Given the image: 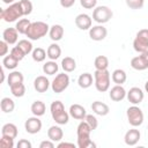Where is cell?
I'll list each match as a JSON object with an SVG mask.
<instances>
[{"label": "cell", "mask_w": 148, "mask_h": 148, "mask_svg": "<svg viewBox=\"0 0 148 148\" xmlns=\"http://www.w3.org/2000/svg\"><path fill=\"white\" fill-rule=\"evenodd\" d=\"M90 126L87 124L86 120H81V123L77 125L76 128V135H77V142L76 146L79 148H89V147H96V145L90 139L91 133Z\"/></svg>", "instance_id": "1"}, {"label": "cell", "mask_w": 148, "mask_h": 148, "mask_svg": "<svg viewBox=\"0 0 148 148\" xmlns=\"http://www.w3.org/2000/svg\"><path fill=\"white\" fill-rule=\"evenodd\" d=\"M50 112H51L52 119L58 125H66L69 120V112L65 110V106L60 101H53L51 103Z\"/></svg>", "instance_id": "2"}, {"label": "cell", "mask_w": 148, "mask_h": 148, "mask_svg": "<svg viewBox=\"0 0 148 148\" xmlns=\"http://www.w3.org/2000/svg\"><path fill=\"white\" fill-rule=\"evenodd\" d=\"M22 16H24V14H23V9H22L20 1L9 5L7 8L1 9V12H0V17L5 22H8V23L15 22L17 18H20Z\"/></svg>", "instance_id": "3"}, {"label": "cell", "mask_w": 148, "mask_h": 148, "mask_svg": "<svg viewBox=\"0 0 148 148\" xmlns=\"http://www.w3.org/2000/svg\"><path fill=\"white\" fill-rule=\"evenodd\" d=\"M49 30H50V27L47 23L42 21H36V22H31L25 36L31 40H37L44 37L46 34H49Z\"/></svg>", "instance_id": "4"}, {"label": "cell", "mask_w": 148, "mask_h": 148, "mask_svg": "<svg viewBox=\"0 0 148 148\" xmlns=\"http://www.w3.org/2000/svg\"><path fill=\"white\" fill-rule=\"evenodd\" d=\"M94 83H95L96 90H98L99 92L108 91L110 88V83H111L110 72L108 69H103V71L96 69L94 73Z\"/></svg>", "instance_id": "5"}, {"label": "cell", "mask_w": 148, "mask_h": 148, "mask_svg": "<svg viewBox=\"0 0 148 148\" xmlns=\"http://www.w3.org/2000/svg\"><path fill=\"white\" fill-rule=\"evenodd\" d=\"M113 16V12L108 6H96L92 10V20L98 24L109 22Z\"/></svg>", "instance_id": "6"}, {"label": "cell", "mask_w": 148, "mask_h": 148, "mask_svg": "<svg viewBox=\"0 0 148 148\" xmlns=\"http://www.w3.org/2000/svg\"><path fill=\"white\" fill-rule=\"evenodd\" d=\"M126 116H127V120L130 123L131 126L133 127H138L141 126L145 119L143 112L142 110L138 106V105H132L126 110Z\"/></svg>", "instance_id": "7"}, {"label": "cell", "mask_w": 148, "mask_h": 148, "mask_svg": "<svg viewBox=\"0 0 148 148\" xmlns=\"http://www.w3.org/2000/svg\"><path fill=\"white\" fill-rule=\"evenodd\" d=\"M133 49L139 53L148 50V29H141L136 32L133 40Z\"/></svg>", "instance_id": "8"}, {"label": "cell", "mask_w": 148, "mask_h": 148, "mask_svg": "<svg viewBox=\"0 0 148 148\" xmlns=\"http://www.w3.org/2000/svg\"><path fill=\"white\" fill-rule=\"evenodd\" d=\"M68 86H69V76L68 74H65V73H59L51 83L52 91L56 94L62 92L68 88Z\"/></svg>", "instance_id": "9"}, {"label": "cell", "mask_w": 148, "mask_h": 148, "mask_svg": "<svg viewBox=\"0 0 148 148\" xmlns=\"http://www.w3.org/2000/svg\"><path fill=\"white\" fill-rule=\"evenodd\" d=\"M24 128H25L27 133H29V134H36V133L40 132V130H42V120L37 116L30 117V118H28L25 120Z\"/></svg>", "instance_id": "10"}, {"label": "cell", "mask_w": 148, "mask_h": 148, "mask_svg": "<svg viewBox=\"0 0 148 148\" xmlns=\"http://www.w3.org/2000/svg\"><path fill=\"white\" fill-rule=\"evenodd\" d=\"M126 97H127V99H128V102H130L131 104L138 105V104H140V103L143 101L145 94H143L142 89H140L139 87H132V88L127 91Z\"/></svg>", "instance_id": "11"}, {"label": "cell", "mask_w": 148, "mask_h": 148, "mask_svg": "<svg viewBox=\"0 0 148 148\" xmlns=\"http://www.w3.org/2000/svg\"><path fill=\"white\" fill-rule=\"evenodd\" d=\"M106 35H108V30L103 24H97L89 29V37L95 42L103 40L106 37Z\"/></svg>", "instance_id": "12"}, {"label": "cell", "mask_w": 148, "mask_h": 148, "mask_svg": "<svg viewBox=\"0 0 148 148\" xmlns=\"http://www.w3.org/2000/svg\"><path fill=\"white\" fill-rule=\"evenodd\" d=\"M91 24H92V18L88 14L82 13L75 17V25L80 30H89L91 28Z\"/></svg>", "instance_id": "13"}, {"label": "cell", "mask_w": 148, "mask_h": 148, "mask_svg": "<svg viewBox=\"0 0 148 148\" xmlns=\"http://www.w3.org/2000/svg\"><path fill=\"white\" fill-rule=\"evenodd\" d=\"M141 138V133L139 130H136L135 127L128 130L126 133H125V136H124V141L127 146H135L139 140Z\"/></svg>", "instance_id": "14"}, {"label": "cell", "mask_w": 148, "mask_h": 148, "mask_svg": "<svg viewBox=\"0 0 148 148\" xmlns=\"http://www.w3.org/2000/svg\"><path fill=\"white\" fill-rule=\"evenodd\" d=\"M126 90L121 84H116L114 87H112L110 89L109 96L113 102H121L125 97H126Z\"/></svg>", "instance_id": "15"}, {"label": "cell", "mask_w": 148, "mask_h": 148, "mask_svg": "<svg viewBox=\"0 0 148 148\" xmlns=\"http://www.w3.org/2000/svg\"><path fill=\"white\" fill-rule=\"evenodd\" d=\"M68 112H69L71 117H73L74 119H77V120H84V118L87 116V111L81 104H72L69 106Z\"/></svg>", "instance_id": "16"}, {"label": "cell", "mask_w": 148, "mask_h": 148, "mask_svg": "<svg viewBox=\"0 0 148 148\" xmlns=\"http://www.w3.org/2000/svg\"><path fill=\"white\" fill-rule=\"evenodd\" d=\"M50 84L51 83H50L49 79L46 76H44V75L37 76L35 79V81H34V88L38 92H46L47 89L50 88Z\"/></svg>", "instance_id": "17"}, {"label": "cell", "mask_w": 148, "mask_h": 148, "mask_svg": "<svg viewBox=\"0 0 148 148\" xmlns=\"http://www.w3.org/2000/svg\"><path fill=\"white\" fill-rule=\"evenodd\" d=\"M2 39L5 42H7L9 45H13V44L17 43L18 31L16 30V28H6L2 31Z\"/></svg>", "instance_id": "18"}, {"label": "cell", "mask_w": 148, "mask_h": 148, "mask_svg": "<svg viewBox=\"0 0 148 148\" xmlns=\"http://www.w3.org/2000/svg\"><path fill=\"white\" fill-rule=\"evenodd\" d=\"M47 138L53 142H60L64 138V132L59 125H53L47 130Z\"/></svg>", "instance_id": "19"}, {"label": "cell", "mask_w": 148, "mask_h": 148, "mask_svg": "<svg viewBox=\"0 0 148 148\" xmlns=\"http://www.w3.org/2000/svg\"><path fill=\"white\" fill-rule=\"evenodd\" d=\"M91 110H92L96 114L102 116V117L106 116V114L110 112L109 105L105 104V103H103V102H101V101H95V102H92V104H91Z\"/></svg>", "instance_id": "20"}, {"label": "cell", "mask_w": 148, "mask_h": 148, "mask_svg": "<svg viewBox=\"0 0 148 148\" xmlns=\"http://www.w3.org/2000/svg\"><path fill=\"white\" fill-rule=\"evenodd\" d=\"M64 28L60 24H53L52 27H50L49 30V36L53 42H58L64 37Z\"/></svg>", "instance_id": "21"}, {"label": "cell", "mask_w": 148, "mask_h": 148, "mask_svg": "<svg viewBox=\"0 0 148 148\" xmlns=\"http://www.w3.org/2000/svg\"><path fill=\"white\" fill-rule=\"evenodd\" d=\"M111 80L113 81V83L116 84H123L126 82L127 80V74L124 69H120V68H117L112 72L111 74Z\"/></svg>", "instance_id": "22"}, {"label": "cell", "mask_w": 148, "mask_h": 148, "mask_svg": "<svg viewBox=\"0 0 148 148\" xmlns=\"http://www.w3.org/2000/svg\"><path fill=\"white\" fill-rule=\"evenodd\" d=\"M17 134H18L17 127L13 123H7L1 128V135H7V136H10V138L15 139L17 136Z\"/></svg>", "instance_id": "23"}, {"label": "cell", "mask_w": 148, "mask_h": 148, "mask_svg": "<svg viewBox=\"0 0 148 148\" xmlns=\"http://www.w3.org/2000/svg\"><path fill=\"white\" fill-rule=\"evenodd\" d=\"M94 82V77L90 73H82L79 79H77V84L80 88H83V89H87L89 88Z\"/></svg>", "instance_id": "24"}, {"label": "cell", "mask_w": 148, "mask_h": 148, "mask_svg": "<svg viewBox=\"0 0 148 148\" xmlns=\"http://www.w3.org/2000/svg\"><path fill=\"white\" fill-rule=\"evenodd\" d=\"M46 53H47V58L50 60H57L61 56V49L57 43H52L51 45H49Z\"/></svg>", "instance_id": "25"}, {"label": "cell", "mask_w": 148, "mask_h": 148, "mask_svg": "<svg viewBox=\"0 0 148 148\" xmlns=\"http://www.w3.org/2000/svg\"><path fill=\"white\" fill-rule=\"evenodd\" d=\"M23 74L18 71H13L8 74V77H7V82H8V86H14V84H18V83H23Z\"/></svg>", "instance_id": "26"}, {"label": "cell", "mask_w": 148, "mask_h": 148, "mask_svg": "<svg viewBox=\"0 0 148 148\" xmlns=\"http://www.w3.org/2000/svg\"><path fill=\"white\" fill-rule=\"evenodd\" d=\"M30 110L32 112L34 116H37V117H42L45 111H46V105L44 104V102L42 101H35L31 106H30Z\"/></svg>", "instance_id": "27"}, {"label": "cell", "mask_w": 148, "mask_h": 148, "mask_svg": "<svg viewBox=\"0 0 148 148\" xmlns=\"http://www.w3.org/2000/svg\"><path fill=\"white\" fill-rule=\"evenodd\" d=\"M0 108H1V111L5 112V113H10L14 111L15 109V103L12 98L9 97H3L0 102Z\"/></svg>", "instance_id": "28"}, {"label": "cell", "mask_w": 148, "mask_h": 148, "mask_svg": "<svg viewBox=\"0 0 148 148\" xmlns=\"http://www.w3.org/2000/svg\"><path fill=\"white\" fill-rule=\"evenodd\" d=\"M61 68L66 73H71L76 68V61L72 57H65L61 60Z\"/></svg>", "instance_id": "29"}, {"label": "cell", "mask_w": 148, "mask_h": 148, "mask_svg": "<svg viewBox=\"0 0 148 148\" xmlns=\"http://www.w3.org/2000/svg\"><path fill=\"white\" fill-rule=\"evenodd\" d=\"M17 65H18V60H16L10 53L8 56H5L2 59V66L6 69H9V71L15 69L17 67Z\"/></svg>", "instance_id": "30"}, {"label": "cell", "mask_w": 148, "mask_h": 148, "mask_svg": "<svg viewBox=\"0 0 148 148\" xmlns=\"http://www.w3.org/2000/svg\"><path fill=\"white\" fill-rule=\"evenodd\" d=\"M59 69V66L58 64L56 62V60H50V61H46L44 65H43V72L47 75H54Z\"/></svg>", "instance_id": "31"}, {"label": "cell", "mask_w": 148, "mask_h": 148, "mask_svg": "<svg viewBox=\"0 0 148 148\" xmlns=\"http://www.w3.org/2000/svg\"><path fill=\"white\" fill-rule=\"evenodd\" d=\"M94 66L96 69L103 71V69H108L109 67V59L105 56H97L94 60Z\"/></svg>", "instance_id": "32"}, {"label": "cell", "mask_w": 148, "mask_h": 148, "mask_svg": "<svg viewBox=\"0 0 148 148\" xmlns=\"http://www.w3.org/2000/svg\"><path fill=\"white\" fill-rule=\"evenodd\" d=\"M31 57H32L34 61H36V62H42V61H44L45 58L47 57V53H46V51H45L44 49H42V47H36V49L32 50Z\"/></svg>", "instance_id": "33"}, {"label": "cell", "mask_w": 148, "mask_h": 148, "mask_svg": "<svg viewBox=\"0 0 148 148\" xmlns=\"http://www.w3.org/2000/svg\"><path fill=\"white\" fill-rule=\"evenodd\" d=\"M131 66L133 69L135 71H145L148 68V66L146 65V62L143 61V59L140 57V56H136L134 58H132L131 60Z\"/></svg>", "instance_id": "34"}, {"label": "cell", "mask_w": 148, "mask_h": 148, "mask_svg": "<svg viewBox=\"0 0 148 148\" xmlns=\"http://www.w3.org/2000/svg\"><path fill=\"white\" fill-rule=\"evenodd\" d=\"M30 24H31V22H30L28 18H21V20H18V21L16 22L15 28H16V30L18 31V34L25 35L27 31H28V28L30 27Z\"/></svg>", "instance_id": "35"}, {"label": "cell", "mask_w": 148, "mask_h": 148, "mask_svg": "<svg viewBox=\"0 0 148 148\" xmlns=\"http://www.w3.org/2000/svg\"><path fill=\"white\" fill-rule=\"evenodd\" d=\"M9 89H10V92L13 94V96H15V97H23L25 94V86L23 83L10 86Z\"/></svg>", "instance_id": "36"}, {"label": "cell", "mask_w": 148, "mask_h": 148, "mask_svg": "<svg viewBox=\"0 0 148 148\" xmlns=\"http://www.w3.org/2000/svg\"><path fill=\"white\" fill-rule=\"evenodd\" d=\"M16 45H17V46L25 53V56L29 54V53H31L32 50H34V47H32V43H31L30 40H28V39H21V40H18V43H17Z\"/></svg>", "instance_id": "37"}, {"label": "cell", "mask_w": 148, "mask_h": 148, "mask_svg": "<svg viewBox=\"0 0 148 148\" xmlns=\"http://www.w3.org/2000/svg\"><path fill=\"white\" fill-rule=\"evenodd\" d=\"M0 146L2 148H13L14 147V139L10 136H7V135H1Z\"/></svg>", "instance_id": "38"}, {"label": "cell", "mask_w": 148, "mask_h": 148, "mask_svg": "<svg viewBox=\"0 0 148 148\" xmlns=\"http://www.w3.org/2000/svg\"><path fill=\"white\" fill-rule=\"evenodd\" d=\"M20 3L22 6V9H23V14L24 15H30L32 9H34V6H32V2L30 0H20Z\"/></svg>", "instance_id": "39"}, {"label": "cell", "mask_w": 148, "mask_h": 148, "mask_svg": "<svg viewBox=\"0 0 148 148\" xmlns=\"http://www.w3.org/2000/svg\"><path fill=\"white\" fill-rule=\"evenodd\" d=\"M10 54H12L16 60H18V61H21V60L25 57V53H24V52H23V51L17 46V45H16V46H14V47L10 50Z\"/></svg>", "instance_id": "40"}, {"label": "cell", "mask_w": 148, "mask_h": 148, "mask_svg": "<svg viewBox=\"0 0 148 148\" xmlns=\"http://www.w3.org/2000/svg\"><path fill=\"white\" fill-rule=\"evenodd\" d=\"M84 120L87 121V124L90 126V128H91L92 131L97 128V126H98V120H97V118H96L94 114H87L86 118H84Z\"/></svg>", "instance_id": "41"}, {"label": "cell", "mask_w": 148, "mask_h": 148, "mask_svg": "<svg viewBox=\"0 0 148 148\" xmlns=\"http://www.w3.org/2000/svg\"><path fill=\"white\" fill-rule=\"evenodd\" d=\"M126 5L131 9H140L145 5V0H126Z\"/></svg>", "instance_id": "42"}, {"label": "cell", "mask_w": 148, "mask_h": 148, "mask_svg": "<svg viewBox=\"0 0 148 148\" xmlns=\"http://www.w3.org/2000/svg\"><path fill=\"white\" fill-rule=\"evenodd\" d=\"M80 5L86 9H94L97 5V0H80Z\"/></svg>", "instance_id": "43"}, {"label": "cell", "mask_w": 148, "mask_h": 148, "mask_svg": "<svg viewBox=\"0 0 148 148\" xmlns=\"http://www.w3.org/2000/svg\"><path fill=\"white\" fill-rule=\"evenodd\" d=\"M8 43L7 42H5L3 39L0 42V56L1 57H5L6 54H7V52H8Z\"/></svg>", "instance_id": "44"}, {"label": "cell", "mask_w": 148, "mask_h": 148, "mask_svg": "<svg viewBox=\"0 0 148 148\" xmlns=\"http://www.w3.org/2000/svg\"><path fill=\"white\" fill-rule=\"evenodd\" d=\"M17 148H31V142L30 141H28V140H25V139H21L18 142H17Z\"/></svg>", "instance_id": "45"}, {"label": "cell", "mask_w": 148, "mask_h": 148, "mask_svg": "<svg viewBox=\"0 0 148 148\" xmlns=\"http://www.w3.org/2000/svg\"><path fill=\"white\" fill-rule=\"evenodd\" d=\"M39 148H54V142L52 140H44L39 143Z\"/></svg>", "instance_id": "46"}, {"label": "cell", "mask_w": 148, "mask_h": 148, "mask_svg": "<svg viewBox=\"0 0 148 148\" xmlns=\"http://www.w3.org/2000/svg\"><path fill=\"white\" fill-rule=\"evenodd\" d=\"M75 3V0H60V5L64 8H69Z\"/></svg>", "instance_id": "47"}, {"label": "cell", "mask_w": 148, "mask_h": 148, "mask_svg": "<svg viewBox=\"0 0 148 148\" xmlns=\"http://www.w3.org/2000/svg\"><path fill=\"white\" fill-rule=\"evenodd\" d=\"M62 147H69V148H75V145L72 142H59L58 143V148H62Z\"/></svg>", "instance_id": "48"}, {"label": "cell", "mask_w": 148, "mask_h": 148, "mask_svg": "<svg viewBox=\"0 0 148 148\" xmlns=\"http://www.w3.org/2000/svg\"><path fill=\"white\" fill-rule=\"evenodd\" d=\"M140 57L143 59V61L146 62V65L148 66V50L147 51H145V52H142V53H140Z\"/></svg>", "instance_id": "49"}, {"label": "cell", "mask_w": 148, "mask_h": 148, "mask_svg": "<svg viewBox=\"0 0 148 148\" xmlns=\"http://www.w3.org/2000/svg\"><path fill=\"white\" fill-rule=\"evenodd\" d=\"M3 3H6V5H12V3H14V1L15 0H1Z\"/></svg>", "instance_id": "50"}, {"label": "cell", "mask_w": 148, "mask_h": 148, "mask_svg": "<svg viewBox=\"0 0 148 148\" xmlns=\"http://www.w3.org/2000/svg\"><path fill=\"white\" fill-rule=\"evenodd\" d=\"M145 90H146V92H148V81L145 83Z\"/></svg>", "instance_id": "51"}]
</instances>
